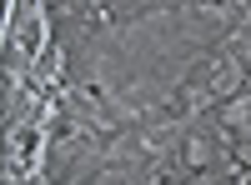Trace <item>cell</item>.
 Listing matches in <instances>:
<instances>
[{
  "label": "cell",
  "instance_id": "1",
  "mask_svg": "<svg viewBox=\"0 0 251 185\" xmlns=\"http://www.w3.org/2000/svg\"><path fill=\"white\" fill-rule=\"evenodd\" d=\"M246 160H251V150H246Z\"/></svg>",
  "mask_w": 251,
  "mask_h": 185
}]
</instances>
